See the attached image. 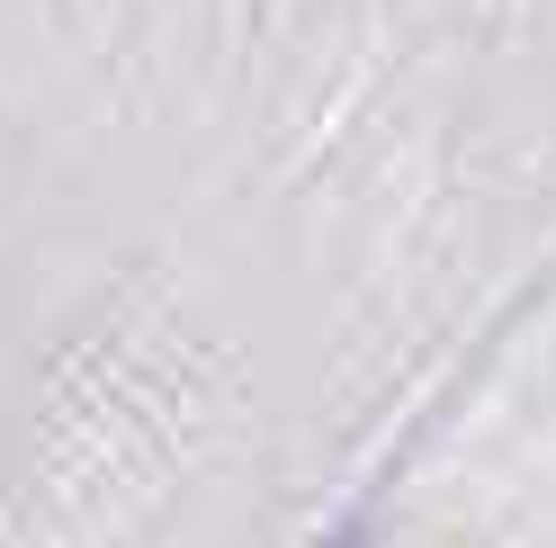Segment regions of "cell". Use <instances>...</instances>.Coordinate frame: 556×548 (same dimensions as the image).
<instances>
[]
</instances>
